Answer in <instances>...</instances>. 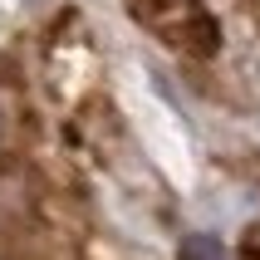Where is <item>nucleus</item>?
<instances>
[{
  "label": "nucleus",
  "mask_w": 260,
  "mask_h": 260,
  "mask_svg": "<svg viewBox=\"0 0 260 260\" xmlns=\"http://www.w3.org/2000/svg\"><path fill=\"white\" fill-rule=\"evenodd\" d=\"M182 260H221V246L211 236H191L187 246H182Z\"/></svg>",
  "instance_id": "obj_2"
},
{
  "label": "nucleus",
  "mask_w": 260,
  "mask_h": 260,
  "mask_svg": "<svg viewBox=\"0 0 260 260\" xmlns=\"http://www.w3.org/2000/svg\"><path fill=\"white\" fill-rule=\"evenodd\" d=\"M133 15L143 20L157 40L187 49V54H216L221 49V29L211 20L202 0H133Z\"/></svg>",
  "instance_id": "obj_1"
}]
</instances>
